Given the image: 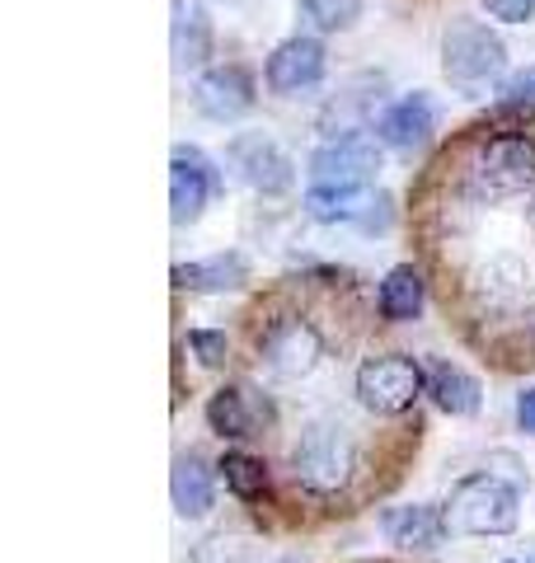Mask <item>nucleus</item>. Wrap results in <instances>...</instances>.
Segmentation results:
<instances>
[{"mask_svg": "<svg viewBox=\"0 0 535 563\" xmlns=\"http://www.w3.org/2000/svg\"><path fill=\"white\" fill-rule=\"evenodd\" d=\"M522 488H526V479H507V474H498V470L466 474L441 507L451 536H479V540L512 536L516 526H522Z\"/></svg>", "mask_w": 535, "mask_h": 563, "instance_id": "1", "label": "nucleus"}, {"mask_svg": "<svg viewBox=\"0 0 535 563\" xmlns=\"http://www.w3.org/2000/svg\"><path fill=\"white\" fill-rule=\"evenodd\" d=\"M292 474L301 488L310 493H338L352 484L357 474V437L343 428L338 418H315L301 428L296 446H292Z\"/></svg>", "mask_w": 535, "mask_h": 563, "instance_id": "2", "label": "nucleus"}, {"mask_svg": "<svg viewBox=\"0 0 535 563\" xmlns=\"http://www.w3.org/2000/svg\"><path fill=\"white\" fill-rule=\"evenodd\" d=\"M507 43L484 20H451L441 33V76L466 95H484L503 80Z\"/></svg>", "mask_w": 535, "mask_h": 563, "instance_id": "3", "label": "nucleus"}, {"mask_svg": "<svg viewBox=\"0 0 535 563\" xmlns=\"http://www.w3.org/2000/svg\"><path fill=\"white\" fill-rule=\"evenodd\" d=\"M310 188H376L381 174V136L357 128L319 141L310 151Z\"/></svg>", "mask_w": 535, "mask_h": 563, "instance_id": "4", "label": "nucleus"}, {"mask_svg": "<svg viewBox=\"0 0 535 563\" xmlns=\"http://www.w3.org/2000/svg\"><path fill=\"white\" fill-rule=\"evenodd\" d=\"M418 395H427V376L404 352H381V357H367L357 366V399H362L371 413L395 418L404 409H414Z\"/></svg>", "mask_w": 535, "mask_h": 563, "instance_id": "5", "label": "nucleus"}, {"mask_svg": "<svg viewBox=\"0 0 535 563\" xmlns=\"http://www.w3.org/2000/svg\"><path fill=\"white\" fill-rule=\"evenodd\" d=\"M226 165L236 169V179L244 188L263 192V198L292 192V184H296V161L282 151V141L268 132H236L226 141Z\"/></svg>", "mask_w": 535, "mask_h": 563, "instance_id": "6", "label": "nucleus"}, {"mask_svg": "<svg viewBox=\"0 0 535 563\" xmlns=\"http://www.w3.org/2000/svg\"><path fill=\"white\" fill-rule=\"evenodd\" d=\"M535 184V141L531 136H498L470 165L474 198H512Z\"/></svg>", "mask_w": 535, "mask_h": 563, "instance_id": "7", "label": "nucleus"}, {"mask_svg": "<svg viewBox=\"0 0 535 563\" xmlns=\"http://www.w3.org/2000/svg\"><path fill=\"white\" fill-rule=\"evenodd\" d=\"M221 192V169L198 146H174L170 155V221L193 225L203 221L207 202Z\"/></svg>", "mask_w": 535, "mask_h": 563, "instance_id": "8", "label": "nucleus"}, {"mask_svg": "<svg viewBox=\"0 0 535 563\" xmlns=\"http://www.w3.org/2000/svg\"><path fill=\"white\" fill-rule=\"evenodd\" d=\"M254 103H259V85L236 62L230 66H207V70H198V80H193V109H198L207 122H221V128L249 118L254 113Z\"/></svg>", "mask_w": 535, "mask_h": 563, "instance_id": "9", "label": "nucleus"}, {"mask_svg": "<svg viewBox=\"0 0 535 563\" xmlns=\"http://www.w3.org/2000/svg\"><path fill=\"white\" fill-rule=\"evenodd\" d=\"M259 352H263V366L277 380H306L319 366V357H325V339H319V329L310 320L287 314V320H277L263 333Z\"/></svg>", "mask_w": 535, "mask_h": 563, "instance_id": "10", "label": "nucleus"}, {"mask_svg": "<svg viewBox=\"0 0 535 563\" xmlns=\"http://www.w3.org/2000/svg\"><path fill=\"white\" fill-rule=\"evenodd\" d=\"M329 70V52L319 38H306V33H296V38L277 43L273 52H268V66H263V85L282 99H296L315 90L319 80H325Z\"/></svg>", "mask_w": 535, "mask_h": 563, "instance_id": "11", "label": "nucleus"}, {"mask_svg": "<svg viewBox=\"0 0 535 563\" xmlns=\"http://www.w3.org/2000/svg\"><path fill=\"white\" fill-rule=\"evenodd\" d=\"M306 211L325 225H362V231H385L390 198L376 188H306Z\"/></svg>", "mask_w": 535, "mask_h": 563, "instance_id": "12", "label": "nucleus"}, {"mask_svg": "<svg viewBox=\"0 0 535 563\" xmlns=\"http://www.w3.org/2000/svg\"><path fill=\"white\" fill-rule=\"evenodd\" d=\"M381 536L404 554H433V550H441V540L451 536V526H446L441 507L400 503V507H385L381 512Z\"/></svg>", "mask_w": 535, "mask_h": 563, "instance_id": "13", "label": "nucleus"}, {"mask_svg": "<svg viewBox=\"0 0 535 563\" xmlns=\"http://www.w3.org/2000/svg\"><path fill=\"white\" fill-rule=\"evenodd\" d=\"M268 422H273V409H268L259 390H249V385H221V390L207 399V428L226 437V442L259 437Z\"/></svg>", "mask_w": 535, "mask_h": 563, "instance_id": "14", "label": "nucleus"}, {"mask_svg": "<svg viewBox=\"0 0 535 563\" xmlns=\"http://www.w3.org/2000/svg\"><path fill=\"white\" fill-rule=\"evenodd\" d=\"M433 132H437V103H433L427 90H414V95L395 99L376 118V136H381V146H390V151H423L427 141H433Z\"/></svg>", "mask_w": 535, "mask_h": 563, "instance_id": "15", "label": "nucleus"}, {"mask_svg": "<svg viewBox=\"0 0 535 563\" xmlns=\"http://www.w3.org/2000/svg\"><path fill=\"white\" fill-rule=\"evenodd\" d=\"M170 52H174V70H207L211 52H217V29L211 14L198 0H170Z\"/></svg>", "mask_w": 535, "mask_h": 563, "instance_id": "16", "label": "nucleus"}, {"mask_svg": "<svg viewBox=\"0 0 535 563\" xmlns=\"http://www.w3.org/2000/svg\"><path fill=\"white\" fill-rule=\"evenodd\" d=\"M170 498H174V512L184 521H203L211 507H217V479H211V465L203 455H174V470H170Z\"/></svg>", "mask_w": 535, "mask_h": 563, "instance_id": "17", "label": "nucleus"}, {"mask_svg": "<svg viewBox=\"0 0 535 563\" xmlns=\"http://www.w3.org/2000/svg\"><path fill=\"white\" fill-rule=\"evenodd\" d=\"M174 282H178L184 291H207V296L244 291V287H249V258H244L240 250H221V254L178 263V268H174Z\"/></svg>", "mask_w": 535, "mask_h": 563, "instance_id": "18", "label": "nucleus"}, {"mask_svg": "<svg viewBox=\"0 0 535 563\" xmlns=\"http://www.w3.org/2000/svg\"><path fill=\"white\" fill-rule=\"evenodd\" d=\"M427 395H433V404L441 413L451 418H474L479 404H484V385H479L466 366L456 362H437L433 376H427Z\"/></svg>", "mask_w": 535, "mask_h": 563, "instance_id": "19", "label": "nucleus"}, {"mask_svg": "<svg viewBox=\"0 0 535 563\" xmlns=\"http://www.w3.org/2000/svg\"><path fill=\"white\" fill-rule=\"evenodd\" d=\"M423 301H427V287H423V273L414 263H400V268H390L385 282H381V296L376 306L390 324H408L423 314Z\"/></svg>", "mask_w": 535, "mask_h": 563, "instance_id": "20", "label": "nucleus"}, {"mask_svg": "<svg viewBox=\"0 0 535 563\" xmlns=\"http://www.w3.org/2000/svg\"><path fill=\"white\" fill-rule=\"evenodd\" d=\"M526 282H531V273H526L522 258L498 254V258H489L484 268H479V296H489L493 306H512V301H522L526 296Z\"/></svg>", "mask_w": 535, "mask_h": 563, "instance_id": "21", "label": "nucleus"}, {"mask_svg": "<svg viewBox=\"0 0 535 563\" xmlns=\"http://www.w3.org/2000/svg\"><path fill=\"white\" fill-rule=\"evenodd\" d=\"M217 470H221V479H226V488L236 493V498H259V493L268 488V465L259 461V455H249V451H226Z\"/></svg>", "mask_w": 535, "mask_h": 563, "instance_id": "22", "label": "nucleus"}, {"mask_svg": "<svg viewBox=\"0 0 535 563\" xmlns=\"http://www.w3.org/2000/svg\"><path fill=\"white\" fill-rule=\"evenodd\" d=\"M306 20L325 33H348L357 20H362V0H301Z\"/></svg>", "mask_w": 535, "mask_h": 563, "instance_id": "23", "label": "nucleus"}, {"mask_svg": "<svg viewBox=\"0 0 535 563\" xmlns=\"http://www.w3.org/2000/svg\"><path fill=\"white\" fill-rule=\"evenodd\" d=\"M188 352L198 357L203 366H221L226 362V352H230V339L221 329H193L188 333Z\"/></svg>", "mask_w": 535, "mask_h": 563, "instance_id": "24", "label": "nucleus"}, {"mask_svg": "<svg viewBox=\"0 0 535 563\" xmlns=\"http://www.w3.org/2000/svg\"><path fill=\"white\" fill-rule=\"evenodd\" d=\"M503 109H535V62L526 70H516V76L503 80Z\"/></svg>", "mask_w": 535, "mask_h": 563, "instance_id": "25", "label": "nucleus"}, {"mask_svg": "<svg viewBox=\"0 0 535 563\" xmlns=\"http://www.w3.org/2000/svg\"><path fill=\"white\" fill-rule=\"evenodd\" d=\"M193 563H249V550H244V540H203L198 544V554H193Z\"/></svg>", "mask_w": 535, "mask_h": 563, "instance_id": "26", "label": "nucleus"}, {"mask_svg": "<svg viewBox=\"0 0 535 563\" xmlns=\"http://www.w3.org/2000/svg\"><path fill=\"white\" fill-rule=\"evenodd\" d=\"M484 10L498 24H531L535 20V0H484Z\"/></svg>", "mask_w": 535, "mask_h": 563, "instance_id": "27", "label": "nucleus"}, {"mask_svg": "<svg viewBox=\"0 0 535 563\" xmlns=\"http://www.w3.org/2000/svg\"><path fill=\"white\" fill-rule=\"evenodd\" d=\"M516 428L535 437V385H526V390L516 395Z\"/></svg>", "mask_w": 535, "mask_h": 563, "instance_id": "28", "label": "nucleus"}, {"mask_svg": "<svg viewBox=\"0 0 535 563\" xmlns=\"http://www.w3.org/2000/svg\"><path fill=\"white\" fill-rule=\"evenodd\" d=\"M526 225H531V235H535V202L526 207Z\"/></svg>", "mask_w": 535, "mask_h": 563, "instance_id": "29", "label": "nucleus"}, {"mask_svg": "<svg viewBox=\"0 0 535 563\" xmlns=\"http://www.w3.org/2000/svg\"><path fill=\"white\" fill-rule=\"evenodd\" d=\"M217 5H244V0H217Z\"/></svg>", "mask_w": 535, "mask_h": 563, "instance_id": "30", "label": "nucleus"}, {"mask_svg": "<svg viewBox=\"0 0 535 563\" xmlns=\"http://www.w3.org/2000/svg\"><path fill=\"white\" fill-rule=\"evenodd\" d=\"M282 563H306V559H296V554H292V559H282Z\"/></svg>", "mask_w": 535, "mask_h": 563, "instance_id": "31", "label": "nucleus"}, {"mask_svg": "<svg viewBox=\"0 0 535 563\" xmlns=\"http://www.w3.org/2000/svg\"><path fill=\"white\" fill-rule=\"evenodd\" d=\"M503 563H512V559H503Z\"/></svg>", "mask_w": 535, "mask_h": 563, "instance_id": "32", "label": "nucleus"}]
</instances>
